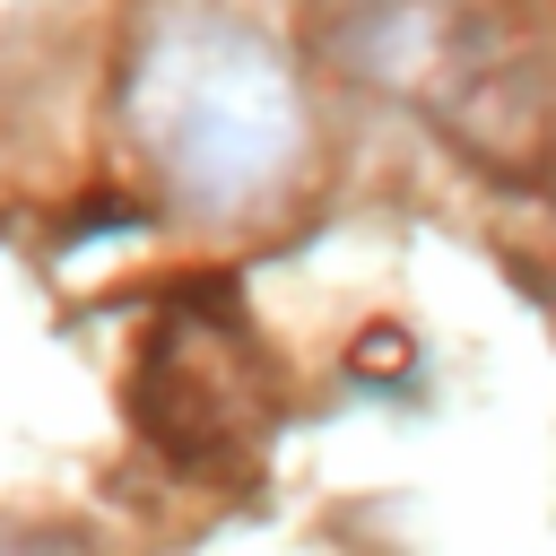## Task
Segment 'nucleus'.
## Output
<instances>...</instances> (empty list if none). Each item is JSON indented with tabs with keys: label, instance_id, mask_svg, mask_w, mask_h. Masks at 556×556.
Here are the masks:
<instances>
[{
	"label": "nucleus",
	"instance_id": "2",
	"mask_svg": "<svg viewBox=\"0 0 556 556\" xmlns=\"http://www.w3.org/2000/svg\"><path fill=\"white\" fill-rule=\"evenodd\" d=\"M130 408L174 460H226L243 443V417H261V382H252V330L235 321L226 295H182L165 313V330L139 356Z\"/></svg>",
	"mask_w": 556,
	"mask_h": 556
},
{
	"label": "nucleus",
	"instance_id": "1",
	"mask_svg": "<svg viewBox=\"0 0 556 556\" xmlns=\"http://www.w3.org/2000/svg\"><path fill=\"white\" fill-rule=\"evenodd\" d=\"M130 113H139L148 156L191 208L261 200L295 165V139H304L287 61L235 17H174L139 61Z\"/></svg>",
	"mask_w": 556,
	"mask_h": 556
}]
</instances>
